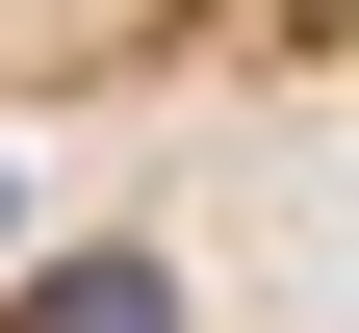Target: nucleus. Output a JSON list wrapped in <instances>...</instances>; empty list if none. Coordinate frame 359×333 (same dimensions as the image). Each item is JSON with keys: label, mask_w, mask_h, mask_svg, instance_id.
Masks as SVG:
<instances>
[{"label": "nucleus", "mask_w": 359, "mask_h": 333, "mask_svg": "<svg viewBox=\"0 0 359 333\" xmlns=\"http://www.w3.org/2000/svg\"><path fill=\"white\" fill-rule=\"evenodd\" d=\"M0 333H180V282H154V257H52Z\"/></svg>", "instance_id": "obj_1"}]
</instances>
